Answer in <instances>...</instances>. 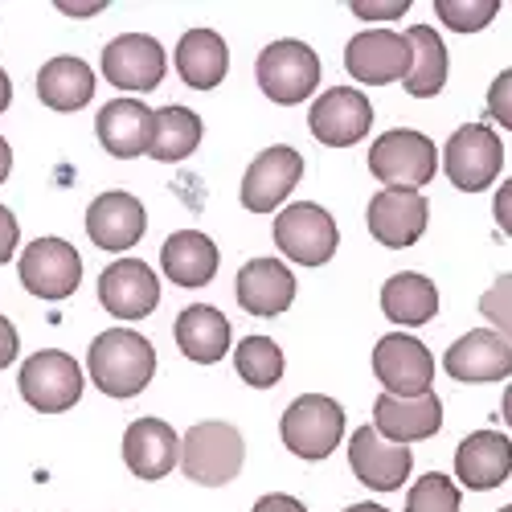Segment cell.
<instances>
[{"label": "cell", "instance_id": "cell-1", "mask_svg": "<svg viewBox=\"0 0 512 512\" xmlns=\"http://www.w3.org/2000/svg\"><path fill=\"white\" fill-rule=\"evenodd\" d=\"M87 365L107 398H136L156 373V349L132 328H107L91 340Z\"/></svg>", "mask_w": 512, "mask_h": 512}, {"label": "cell", "instance_id": "cell-2", "mask_svg": "<svg viewBox=\"0 0 512 512\" xmlns=\"http://www.w3.org/2000/svg\"><path fill=\"white\" fill-rule=\"evenodd\" d=\"M246 443L230 422H197L181 439V472L201 488H222L242 472Z\"/></svg>", "mask_w": 512, "mask_h": 512}, {"label": "cell", "instance_id": "cell-3", "mask_svg": "<svg viewBox=\"0 0 512 512\" xmlns=\"http://www.w3.org/2000/svg\"><path fill=\"white\" fill-rule=\"evenodd\" d=\"M439 168V152L431 144V136L414 132V127H398V132L377 136V144L369 148V173L386 185V189H418L435 177Z\"/></svg>", "mask_w": 512, "mask_h": 512}, {"label": "cell", "instance_id": "cell-4", "mask_svg": "<svg viewBox=\"0 0 512 512\" xmlns=\"http://www.w3.org/2000/svg\"><path fill=\"white\" fill-rule=\"evenodd\" d=\"M254 74H259V87L271 103L291 107V103H304L320 87V58L312 46H304V41L283 37L259 54Z\"/></svg>", "mask_w": 512, "mask_h": 512}, {"label": "cell", "instance_id": "cell-5", "mask_svg": "<svg viewBox=\"0 0 512 512\" xmlns=\"http://www.w3.org/2000/svg\"><path fill=\"white\" fill-rule=\"evenodd\" d=\"M279 435L287 443L291 455L300 459H328L345 435V410H340L332 398L324 394H304L295 398L287 410H283V422H279Z\"/></svg>", "mask_w": 512, "mask_h": 512}, {"label": "cell", "instance_id": "cell-6", "mask_svg": "<svg viewBox=\"0 0 512 512\" xmlns=\"http://www.w3.org/2000/svg\"><path fill=\"white\" fill-rule=\"evenodd\" d=\"M447 181L463 193H484L504 168V144L492 127L484 123H463L443 148Z\"/></svg>", "mask_w": 512, "mask_h": 512}, {"label": "cell", "instance_id": "cell-7", "mask_svg": "<svg viewBox=\"0 0 512 512\" xmlns=\"http://www.w3.org/2000/svg\"><path fill=\"white\" fill-rule=\"evenodd\" d=\"M336 222L316 201H295L275 218V246L300 267H324L336 254Z\"/></svg>", "mask_w": 512, "mask_h": 512}, {"label": "cell", "instance_id": "cell-8", "mask_svg": "<svg viewBox=\"0 0 512 512\" xmlns=\"http://www.w3.org/2000/svg\"><path fill=\"white\" fill-rule=\"evenodd\" d=\"M21 398L41 414H62L82 398V365L70 353L41 349L21 365Z\"/></svg>", "mask_w": 512, "mask_h": 512}, {"label": "cell", "instance_id": "cell-9", "mask_svg": "<svg viewBox=\"0 0 512 512\" xmlns=\"http://www.w3.org/2000/svg\"><path fill=\"white\" fill-rule=\"evenodd\" d=\"M373 373L377 381L386 386V394L394 398H418L431 390V381H435V357L431 349L422 345V340L414 336H381L377 340V349H373Z\"/></svg>", "mask_w": 512, "mask_h": 512}, {"label": "cell", "instance_id": "cell-10", "mask_svg": "<svg viewBox=\"0 0 512 512\" xmlns=\"http://www.w3.org/2000/svg\"><path fill=\"white\" fill-rule=\"evenodd\" d=\"M82 279V254L66 238H37L21 254V283L37 300H66Z\"/></svg>", "mask_w": 512, "mask_h": 512}, {"label": "cell", "instance_id": "cell-11", "mask_svg": "<svg viewBox=\"0 0 512 512\" xmlns=\"http://www.w3.org/2000/svg\"><path fill=\"white\" fill-rule=\"evenodd\" d=\"M300 177H304V156L287 144H275L250 160L242 177V205L250 213H275L291 197V189L300 185Z\"/></svg>", "mask_w": 512, "mask_h": 512}, {"label": "cell", "instance_id": "cell-12", "mask_svg": "<svg viewBox=\"0 0 512 512\" xmlns=\"http://www.w3.org/2000/svg\"><path fill=\"white\" fill-rule=\"evenodd\" d=\"M164 70V46L148 33H123L103 50V78L119 91H152L164 82Z\"/></svg>", "mask_w": 512, "mask_h": 512}, {"label": "cell", "instance_id": "cell-13", "mask_svg": "<svg viewBox=\"0 0 512 512\" xmlns=\"http://www.w3.org/2000/svg\"><path fill=\"white\" fill-rule=\"evenodd\" d=\"M369 234L390 246V250H406L426 234V222H431V205L418 189H381L369 201Z\"/></svg>", "mask_w": 512, "mask_h": 512}, {"label": "cell", "instance_id": "cell-14", "mask_svg": "<svg viewBox=\"0 0 512 512\" xmlns=\"http://www.w3.org/2000/svg\"><path fill=\"white\" fill-rule=\"evenodd\" d=\"M99 304L119 320H144L160 304V279L140 259H119L99 275Z\"/></svg>", "mask_w": 512, "mask_h": 512}, {"label": "cell", "instance_id": "cell-15", "mask_svg": "<svg viewBox=\"0 0 512 512\" xmlns=\"http://www.w3.org/2000/svg\"><path fill=\"white\" fill-rule=\"evenodd\" d=\"M312 136L328 148H349L373 127V103L357 87H332L312 103Z\"/></svg>", "mask_w": 512, "mask_h": 512}, {"label": "cell", "instance_id": "cell-16", "mask_svg": "<svg viewBox=\"0 0 512 512\" xmlns=\"http://www.w3.org/2000/svg\"><path fill=\"white\" fill-rule=\"evenodd\" d=\"M349 467L357 472V480L373 492H394L406 484L414 455L406 443H390L377 435V426H361L349 443Z\"/></svg>", "mask_w": 512, "mask_h": 512}, {"label": "cell", "instance_id": "cell-17", "mask_svg": "<svg viewBox=\"0 0 512 512\" xmlns=\"http://www.w3.org/2000/svg\"><path fill=\"white\" fill-rule=\"evenodd\" d=\"M345 66L357 82L369 87H386V82L406 78L410 70V41L406 33H390V29H369L357 33L345 50Z\"/></svg>", "mask_w": 512, "mask_h": 512}, {"label": "cell", "instance_id": "cell-18", "mask_svg": "<svg viewBox=\"0 0 512 512\" xmlns=\"http://www.w3.org/2000/svg\"><path fill=\"white\" fill-rule=\"evenodd\" d=\"M447 377L467 381V386H480V381H500L512 377V345L492 332V328H472L467 336H459L443 357Z\"/></svg>", "mask_w": 512, "mask_h": 512}, {"label": "cell", "instance_id": "cell-19", "mask_svg": "<svg viewBox=\"0 0 512 512\" xmlns=\"http://www.w3.org/2000/svg\"><path fill=\"white\" fill-rule=\"evenodd\" d=\"M123 463L140 480H164L181 463V435L164 418H136L123 435Z\"/></svg>", "mask_w": 512, "mask_h": 512}, {"label": "cell", "instance_id": "cell-20", "mask_svg": "<svg viewBox=\"0 0 512 512\" xmlns=\"http://www.w3.org/2000/svg\"><path fill=\"white\" fill-rule=\"evenodd\" d=\"M373 426L381 439L390 443H418V439H431L439 426H443V402L435 390H426L418 398H394V394H381L373 406Z\"/></svg>", "mask_w": 512, "mask_h": 512}, {"label": "cell", "instance_id": "cell-21", "mask_svg": "<svg viewBox=\"0 0 512 512\" xmlns=\"http://www.w3.org/2000/svg\"><path fill=\"white\" fill-rule=\"evenodd\" d=\"M144 230H148V213H144L140 197L123 193V189L95 197L87 209V234L99 250H127L144 238Z\"/></svg>", "mask_w": 512, "mask_h": 512}, {"label": "cell", "instance_id": "cell-22", "mask_svg": "<svg viewBox=\"0 0 512 512\" xmlns=\"http://www.w3.org/2000/svg\"><path fill=\"white\" fill-rule=\"evenodd\" d=\"M152 123H156V111H148L144 103H136V99H111V103H103V111L95 119V132H99V144L111 156L136 160L152 144Z\"/></svg>", "mask_w": 512, "mask_h": 512}, {"label": "cell", "instance_id": "cell-23", "mask_svg": "<svg viewBox=\"0 0 512 512\" xmlns=\"http://www.w3.org/2000/svg\"><path fill=\"white\" fill-rule=\"evenodd\" d=\"M508 472H512V443L500 431H476L455 451V476L463 488H476V492L500 488Z\"/></svg>", "mask_w": 512, "mask_h": 512}, {"label": "cell", "instance_id": "cell-24", "mask_svg": "<svg viewBox=\"0 0 512 512\" xmlns=\"http://www.w3.org/2000/svg\"><path fill=\"white\" fill-rule=\"evenodd\" d=\"M295 300V275L279 259H254L238 271V304L250 316H283Z\"/></svg>", "mask_w": 512, "mask_h": 512}, {"label": "cell", "instance_id": "cell-25", "mask_svg": "<svg viewBox=\"0 0 512 512\" xmlns=\"http://www.w3.org/2000/svg\"><path fill=\"white\" fill-rule=\"evenodd\" d=\"M160 267L177 287H205L218 275V246L201 230H177L160 246Z\"/></svg>", "mask_w": 512, "mask_h": 512}, {"label": "cell", "instance_id": "cell-26", "mask_svg": "<svg viewBox=\"0 0 512 512\" xmlns=\"http://www.w3.org/2000/svg\"><path fill=\"white\" fill-rule=\"evenodd\" d=\"M230 336V320L209 304H193L177 316V345L197 365H218L230 353Z\"/></svg>", "mask_w": 512, "mask_h": 512}, {"label": "cell", "instance_id": "cell-27", "mask_svg": "<svg viewBox=\"0 0 512 512\" xmlns=\"http://www.w3.org/2000/svg\"><path fill=\"white\" fill-rule=\"evenodd\" d=\"M37 99L50 111H78L95 99V70L82 58H50L37 70Z\"/></svg>", "mask_w": 512, "mask_h": 512}, {"label": "cell", "instance_id": "cell-28", "mask_svg": "<svg viewBox=\"0 0 512 512\" xmlns=\"http://www.w3.org/2000/svg\"><path fill=\"white\" fill-rule=\"evenodd\" d=\"M177 70L193 91H213L230 70V50L222 33L213 29H189L177 46Z\"/></svg>", "mask_w": 512, "mask_h": 512}, {"label": "cell", "instance_id": "cell-29", "mask_svg": "<svg viewBox=\"0 0 512 512\" xmlns=\"http://www.w3.org/2000/svg\"><path fill=\"white\" fill-rule=\"evenodd\" d=\"M381 312H386L394 324L418 328L426 320H435V312H439V287L426 275H418V271H402V275L386 279V287H381Z\"/></svg>", "mask_w": 512, "mask_h": 512}, {"label": "cell", "instance_id": "cell-30", "mask_svg": "<svg viewBox=\"0 0 512 512\" xmlns=\"http://www.w3.org/2000/svg\"><path fill=\"white\" fill-rule=\"evenodd\" d=\"M410 41V70H406V91L414 99H435L447 82V46L431 25H414L406 29Z\"/></svg>", "mask_w": 512, "mask_h": 512}, {"label": "cell", "instance_id": "cell-31", "mask_svg": "<svg viewBox=\"0 0 512 512\" xmlns=\"http://www.w3.org/2000/svg\"><path fill=\"white\" fill-rule=\"evenodd\" d=\"M201 132L205 127L189 107H164V111H156V123H152L148 156L160 164H177L201 144Z\"/></svg>", "mask_w": 512, "mask_h": 512}, {"label": "cell", "instance_id": "cell-32", "mask_svg": "<svg viewBox=\"0 0 512 512\" xmlns=\"http://www.w3.org/2000/svg\"><path fill=\"white\" fill-rule=\"evenodd\" d=\"M234 369L246 386L254 390H271L283 377V349L271 336H246L242 345H234Z\"/></svg>", "mask_w": 512, "mask_h": 512}, {"label": "cell", "instance_id": "cell-33", "mask_svg": "<svg viewBox=\"0 0 512 512\" xmlns=\"http://www.w3.org/2000/svg\"><path fill=\"white\" fill-rule=\"evenodd\" d=\"M463 500H459V488L451 476H439V472H426L410 496H406V512H459Z\"/></svg>", "mask_w": 512, "mask_h": 512}, {"label": "cell", "instance_id": "cell-34", "mask_svg": "<svg viewBox=\"0 0 512 512\" xmlns=\"http://www.w3.org/2000/svg\"><path fill=\"white\" fill-rule=\"evenodd\" d=\"M435 13L455 33H476V29L492 25L500 5H496V0H435Z\"/></svg>", "mask_w": 512, "mask_h": 512}, {"label": "cell", "instance_id": "cell-35", "mask_svg": "<svg viewBox=\"0 0 512 512\" xmlns=\"http://www.w3.org/2000/svg\"><path fill=\"white\" fill-rule=\"evenodd\" d=\"M484 320L492 324V332H500L508 345H512V275H500L480 300Z\"/></svg>", "mask_w": 512, "mask_h": 512}, {"label": "cell", "instance_id": "cell-36", "mask_svg": "<svg viewBox=\"0 0 512 512\" xmlns=\"http://www.w3.org/2000/svg\"><path fill=\"white\" fill-rule=\"evenodd\" d=\"M488 111H492V119L500 127H508V132H512V66L496 74L492 91H488Z\"/></svg>", "mask_w": 512, "mask_h": 512}, {"label": "cell", "instance_id": "cell-37", "mask_svg": "<svg viewBox=\"0 0 512 512\" xmlns=\"http://www.w3.org/2000/svg\"><path fill=\"white\" fill-rule=\"evenodd\" d=\"M406 0H353V13L365 17V21H390V17H406Z\"/></svg>", "mask_w": 512, "mask_h": 512}, {"label": "cell", "instance_id": "cell-38", "mask_svg": "<svg viewBox=\"0 0 512 512\" xmlns=\"http://www.w3.org/2000/svg\"><path fill=\"white\" fill-rule=\"evenodd\" d=\"M17 238H21V226H17V218H13V213H9L5 205H0V267H5V263L13 259Z\"/></svg>", "mask_w": 512, "mask_h": 512}, {"label": "cell", "instance_id": "cell-39", "mask_svg": "<svg viewBox=\"0 0 512 512\" xmlns=\"http://www.w3.org/2000/svg\"><path fill=\"white\" fill-rule=\"evenodd\" d=\"M250 512H308V508L287 492H271V496H259V504H254Z\"/></svg>", "mask_w": 512, "mask_h": 512}, {"label": "cell", "instance_id": "cell-40", "mask_svg": "<svg viewBox=\"0 0 512 512\" xmlns=\"http://www.w3.org/2000/svg\"><path fill=\"white\" fill-rule=\"evenodd\" d=\"M496 226L512 238V181H504V185L496 189Z\"/></svg>", "mask_w": 512, "mask_h": 512}, {"label": "cell", "instance_id": "cell-41", "mask_svg": "<svg viewBox=\"0 0 512 512\" xmlns=\"http://www.w3.org/2000/svg\"><path fill=\"white\" fill-rule=\"evenodd\" d=\"M13 357H17V328L0 316V369L13 365Z\"/></svg>", "mask_w": 512, "mask_h": 512}, {"label": "cell", "instance_id": "cell-42", "mask_svg": "<svg viewBox=\"0 0 512 512\" xmlns=\"http://www.w3.org/2000/svg\"><path fill=\"white\" fill-rule=\"evenodd\" d=\"M58 9L62 13H74V17H91V13L103 9V0H95V5H66V0H58Z\"/></svg>", "mask_w": 512, "mask_h": 512}, {"label": "cell", "instance_id": "cell-43", "mask_svg": "<svg viewBox=\"0 0 512 512\" xmlns=\"http://www.w3.org/2000/svg\"><path fill=\"white\" fill-rule=\"evenodd\" d=\"M9 168H13V148L5 144V136H0V181L9 177Z\"/></svg>", "mask_w": 512, "mask_h": 512}, {"label": "cell", "instance_id": "cell-44", "mask_svg": "<svg viewBox=\"0 0 512 512\" xmlns=\"http://www.w3.org/2000/svg\"><path fill=\"white\" fill-rule=\"evenodd\" d=\"M13 103V82H9V74L5 70H0V111H5Z\"/></svg>", "mask_w": 512, "mask_h": 512}, {"label": "cell", "instance_id": "cell-45", "mask_svg": "<svg viewBox=\"0 0 512 512\" xmlns=\"http://www.w3.org/2000/svg\"><path fill=\"white\" fill-rule=\"evenodd\" d=\"M345 512H390V508H381V504H353V508H345Z\"/></svg>", "mask_w": 512, "mask_h": 512}, {"label": "cell", "instance_id": "cell-46", "mask_svg": "<svg viewBox=\"0 0 512 512\" xmlns=\"http://www.w3.org/2000/svg\"><path fill=\"white\" fill-rule=\"evenodd\" d=\"M504 422H508V426H512V386H508V390H504Z\"/></svg>", "mask_w": 512, "mask_h": 512}, {"label": "cell", "instance_id": "cell-47", "mask_svg": "<svg viewBox=\"0 0 512 512\" xmlns=\"http://www.w3.org/2000/svg\"><path fill=\"white\" fill-rule=\"evenodd\" d=\"M500 512H512V504H504V508H500Z\"/></svg>", "mask_w": 512, "mask_h": 512}]
</instances>
